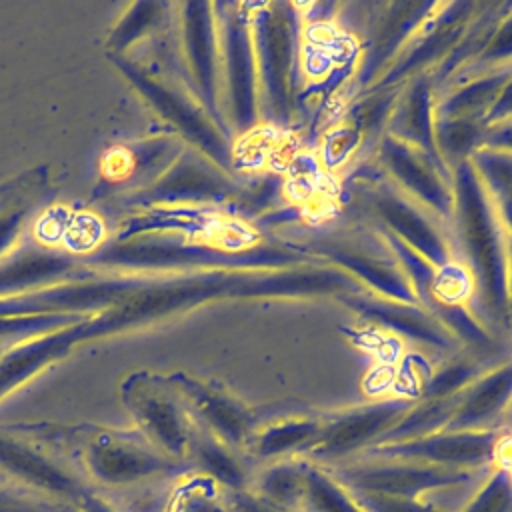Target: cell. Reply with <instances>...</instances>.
<instances>
[{"mask_svg":"<svg viewBox=\"0 0 512 512\" xmlns=\"http://www.w3.org/2000/svg\"><path fill=\"white\" fill-rule=\"evenodd\" d=\"M348 492H374L406 498L462 486L474 478L472 470H454L414 460L388 458L384 462H356L328 470Z\"/></svg>","mask_w":512,"mask_h":512,"instance_id":"1","label":"cell"},{"mask_svg":"<svg viewBox=\"0 0 512 512\" xmlns=\"http://www.w3.org/2000/svg\"><path fill=\"white\" fill-rule=\"evenodd\" d=\"M380 454L442 468L472 470L496 458L498 442L490 434H454L386 446Z\"/></svg>","mask_w":512,"mask_h":512,"instance_id":"2","label":"cell"},{"mask_svg":"<svg viewBox=\"0 0 512 512\" xmlns=\"http://www.w3.org/2000/svg\"><path fill=\"white\" fill-rule=\"evenodd\" d=\"M398 416L396 406H378L342 420L330 432L320 436L316 458L322 462H336L358 450L364 442L378 436Z\"/></svg>","mask_w":512,"mask_h":512,"instance_id":"3","label":"cell"},{"mask_svg":"<svg viewBox=\"0 0 512 512\" xmlns=\"http://www.w3.org/2000/svg\"><path fill=\"white\" fill-rule=\"evenodd\" d=\"M308 470L310 464L304 462H270L252 478L250 490L276 506L300 512Z\"/></svg>","mask_w":512,"mask_h":512,"instance_id":"4","label":"cell"},{"mask_svg":"<svg viewBox=\"0 0 512 512\" xmlns=\"http://www.w3.org/2000/svg\"><path fill=\"white\" fill-rule=\"evenodd\" d=\"M300 512H364L356 498L322 466H310Z\"/></svg>","mask_w":512,"mask_h":512,"instance_id":"5","label":"cell"},{"mask_svg":"<svg viewBox=\"0 0 512 512\" xmlns=\"http://www.w3.org/2000/svg\"><path fill=\"white\" fill-rule=\"evenodd\" d=\"M458 512H512V468H496Z\"/></svg>","mask_w":512,"mask_h":512,"instance_id":"6","label":"cell"},{"mask_svg":"<svg viewBox=\"0 0 512 512\" xmlns=\"http://www.w3.org/2000/svg\"><path fill=\"white\" fill-rule=\"evenodd\" d=\"M316 436H320V434L316 432L314 424H288L282 428H274L258 440L256 454L264 460H276V458L292 452L294 448L298 450L300 446L308 444Z\"/></svg>","mask_w":512,"mask_h":512,"instance_id":"7","label":"cell"},{"mask_svg":"<svg viewBox=\"0 0 512 512\" xmlns=\"http://www.w3.org/2000/svg\"><path fill=\"white\" fill-rule=\"evenodd\" d=\"M364 512H452L424 498H406L374 492H350Z\"/></svg>","mask_w":512,"mask_h":512,"instance_id":"8","label":"cell"},{"mask_svg":"<svg viewBox=\"0 0 512 512\" xmlns=\"http://www.w3.org/2000/svg\"><path fill=\"white\" fill-rule=\"evenodd\" d=\"M226 510L228 512H298V510H288L282 506H276L250 488L246 490H234L226 492Z\"/></svg>","mask_w":512,"mask_h":512,"instance_id":"9","label":"cell"},{"mask_svg":"<svg viewBox=\"0 0 512 512\" xmlns=\"http://www.w3.org/2000/svg\"><path fill=\"white\" fill-rule=\"evenodd\" d=\"M182 512H228L226 494L216 488H196L182 500Z\"/></svg>","mask_w":512,"mask_h":512,"instance_id":"10","label":"cell"}]
</instances>
